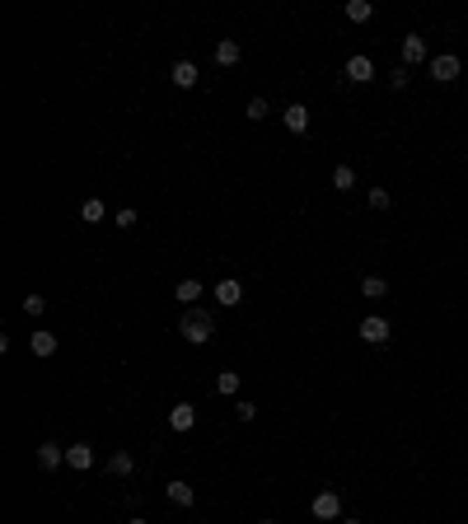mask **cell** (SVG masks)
Segmentation results:
<instances>
[{"mask_svg":"<svg viewBox=\"0 0 468 524\" xmlns=\"http://www.w3.org/2000/svg\"><path fill=\"white\" fill-rule=\"evenodd\" d=\"M173 300H178V305H192V300H202V281H197V277L178 281V291H173Z\"/></svg>","mask_w":468,"mask_h":524,"instance_id":"cell-15","label":"cell"},{"mask_svg":"<svg viewBox=\"0 0 468 524\" xmlns=\"http://www.w3.org/2000/svg\"><path fill=\"white\" fill-rule=\"evenodd\" d=\"M346 524H360V520H346Z\"/></svg>","mask_w":468,"mask_h":524,"instance_id":"cell-31","label":"cell"},{"mask_svg":"<svg viewBox=\"0 0 468 524\" xmlns=\"http://www.w3.org/2000/svg\"><path fill=\"white\" fill-rule=\"evenodd\" d=\"M211 333H216V323H211V314H206V309H187L183 319H178V337L192 342V347L211 342Z\"/></svg>","mask_w":468,"mask_h":524,"instance_id":"cell-1","label":"cell"},{"mask_svg":"<svg viewBox=\"0 0 468 524\" xmlns=\"http://www.w3.org/2000/svg\"><path fill=\"white\" fill-rule=\"evenodd\" d=\"M263 524H277V520H263Z\"/></svg>","mask_w":468,"mask_h":524,"instance_id":"cell-30","label":"cell"},{"mask_svg":"<svg viewBox=\"0 0 468 524\" xmlns=\"http://www.w3.org/2000/svg\"><path fill=\"white\" fill-rule=\"evenodd\" d=\"M234 416H239V421H253L258 407H253V402H234Z\"/></svg>","mask_w":468,"mask_h":524,"instance_id":"cell-25","label":"cell"},{"mask_svg":"<svg viewBox=\"0 0 468 524\" xmlns=\"http://www.w3.org/2000/svg\"><path fill=\"white\" fill-rule=\"evenodd\" d=\"M126 524H145V520H126Z\"/></svg>","mask_w":468,"mask_h":524,"instance_id":"cell-29","label":"cell"},{"mask_svg":"<svg viewBox=\"0 0 468 524\" xmlns=\"http://www.w3.org/2000/svg\"><path fill=\"white\" fill-rule=\"evenodd\" d=\"M384 291H389V281H384V277H360V295H370V300H379Z\"/></svg>","mask_w":468,"mask_h":524,"instance_id":"cell-20","label":"cell"},{"mask_svg":"<svg viewBox=\"0 0 468 524\" xmlns=\"http://www.w3.org/2000/svg\"><path fill=\"white\" fill-rule=\"evenodd\" d=\"M360 337L370 342V347H384V342H389V319H379V314L360 319Z\"/></svg>","mask_w":468,"mask_h":524,"instance_id":"cell-3","label":"cell"},{"mask_svg":"<svg viewBox=\"0 0 468 524\" xmlns=\"http://www.w3.org/2000/svg\"><path fill=\"white\" fill-rule=\"evenodd\" d=\"M43 309H47L43 295H29V300H24V314H43Z\"/></svg>","mask_w":468,"mask_h":524,"instance_id":"cell-26","label":"cell"},{"mask_svg":"<svg viewBox=\"0 0 468 524\" xmlns=\"http://www.w3.org/2000/svg\"><path fill=\"white\" fill-rule=\"evenodd\" d=\"M370 15H374L370 0H346V19H351V24H365Z\"/></svg>","mask_w":468,"mask_h":524,"instance_id":"cell-19","label":"cell"},{"mask_svg":"<svg viewBox=\"0 0 468 524\" xmlns=\"http://www.w3.org/2000/svg\"><path fill=\"white\" fill-rule=\"evenodd\" d=\"M131 468H136V459H131L126 449H117V454H112V459H108V473H112V478H126Z\"/></svg>","mask_w":468,"mask_h":524,"instance_id":"cell-17","label":"cell"},{"mask_svg":"<svg viewBox=\"0 0 468 524\" xmlns=\"http://www.w3.org/2000/svg\"><path fill=\"white\" fill-rule=\"evenodd\" d=\"M197 66L192 61H173V85H178V89H192V85H197Z\"/></svg>","mask_w":468,"mask_h":524,"instance_id":"cell-12","label":"cell"},{"mask_svg":"<svg viewBox=\"0 0 468 524\" xmlns=\"http://www.w3.org/2000/svg\"><path fill=\"white\" fill-rule=\"evenodd\" d=\"M370 206L374 211H389V192H384V187H370Z\"/></svg>","mask_w":468,"mask_h":524,"instance_id":"cell-23","label":"cell"},{"mask_svg":"<svg viewBox=\"0 0 468 524\" xmlns=\"http://www.w3.org/2000/svg\"><path fill=\"white\" fill-rule=\"evenodd\" d=\"M66 463L85 473V468H94V449L89 445H71V449H66Z\"/></svg>","mask_w":468,"mask_h":524,"instance_id":"cell-14","label":"cell"},{"mask_svg":"<svg viewBox=\"0 0 468 524\" xmlns=\"http://www.w3.org/2000/svg\"><path fill=\"white\" fill-rule=\"evenodd\" d=\"M281 122H286V131H309V108H305V103H291V108L281 112Z\"/></svg>","mask_w":468,"mask_h":524,"instance_id":"cell-5","label":"cell"},{"mask_svg":"<svg viewBox=\"0 0 468 524\" xmlns=\"http://www.w3.org/2000/svg\"><path fill=\"white\" fill-rule=\"evenodd\" d=\"M346 80L370 85V80H374V61H370V57H351V61H346Z\"/></svg>","mask_w":468,"mask_h":524,"instance_id":"cell-10","label":"cell"},{"mask_svg":"<svg viewBox=\"0 0 468 524\" xmlns=\"http://www.w3.org/2000/svg\"><path fill=\"white\" fill-rule=\"evenodd\" d=\"M29 347H33V356H52V351H57V333H47V328H38Z\"/></svg>","mask_w":468,"mask_h":524,"instance_id":"cell-16","label":"cell"},{"mask_svg":"<svg viewBox=\"0 0 468 524\" xmlns=\"http://www.w3.org/2000/svg\"><path fill=\"white\" fill-rule=\"evenodd\" d=\"M426 61V43H421L417 33H407L403 38V66H421Z\"/></svg>","mask_w":468,"mask_h":524,"instance_id":"cell-9","label":"cell"},{"mask_svg":"<svg viewBox=\"0 0 468 524\" xmlns=\"http://www.w3.org/2000/svg\"><path fill=\"white\" fill-rule=\"evenodd\" d=\"M431 75H436L440 85L459 80V57H450V52H445V57H436V61H431Z\"/></svg>","mask_w":468,"mask_h":524,"instance_id":"cell-7","label":"cell"},{"mask_svg":"<svg viewBox=\"0 0 468 524\" xmlns=\"http://www.w3.org/2000/svg\"><path fill=\"white\" fill-rule=\"evenodd\" d=\"M389 85H393V89H403V85H407V66H398V71H393Z\"/></svg>","mask_w":468,"mask_h":524,"instance_id":"cell-28","label":"cell"},{"mask_svg":"<svg viewBox=\"0 0 468 524\" xmlns=\"http://www.w3.org/2000/svg\"><path fill=\"white\" fill-rule=\"evenodd\" d=\"M332 187H337V192H351V187H356V169H351V164H337V169H332Z\"/></svg>","mask_w":468,"mask_h":524,"instance_id":"cell-18","label":"cell"},{"mask_svg":"<svg viewBox=\"0 0 468 524\" xmlns=\"http://www.w3.org/2000/svg\"><path fill=\"white\" fill-rule=\"evenodd\" d=\"M239 57H244V52H239L234 38H220V43H216V61L220 66H239Z\"/></svg>","mask_w":468,"mask_h":524,"instance_id":"cell-13","label":"cell"},{"mask_svg":"<svg viewBox=\"0 0 468 524\" xmlns=\"http://www.w3.org/2000/svg\"><path fill=\"white\" fill-rule=\"evenodd\" d=\"M38 463L52 473V468H61V463H66V449L57 445V440H43V445H38Z\"/></svg>","mask_w":468,"mask_h":524,"instance_id":"cell-6","label":"cell"},{"mask_svg":"<svg viewBox=\"0 0 468 524\" xmlns=\"http://www.w3.org/2000/svg\"><path fill=\"white\" fill-rule=\"evenodd\" d=\"M249 117L253 122H263L267 117V99H249Z\"/></svg>","mask_w":468,"mask_h":524,"instance_id":"cell-24","label":"cell"},{"mask_svg":"<svg viewBox=\"0 0 468 524\" xmlns=\"http://www.w3.org/2000/svg\"><path fill=\"white\" fill-rule=\"evenodd\" d=\"M239 300H244V286H239V281H220V286H216V305L234 309Z\"/></svg>","mask_w":468,"mask_h":524,"instance_id":"cell-11","label":"cell"},{"mask_svg":"<svg viewBox=\"0 0 468 524\" xmlns=\"http://www.w3.org/2000/svg\"><path fill=\"white\" fill-rule=\"evenodd\" d=\"M131 225H136V211H131V206H126V211H117V230H131Z\"/></svg>","mask_w":468,"mask_h":524,"instance_id":"cell-27","label":"cell"},{"mask_svg":"<svg viewBox=\"0 0 468 524\" xmlns=\"http://www.w3.org/2000/svg\"><path fill=\"white\" fill-rule=\"evenodd\" d=\"M216 388L225 393V398H234V393H239V374H234V370H220V374H216Z\"/></svg>","mask_w":468,"mask_h":524,"instance_id":"cell-21","label":"cell"},{"mask_svg":"<svg viewBox=\"0 0 468 524\" xmlns=\"http://www.w3.org/2000/svg\"><path fill=\"white\" fill-rule=\"evenodd\" d=\"M309 510H314V520H337V515H342V496L337 492H319Z\"/></svg>","mask_w":468,"mask_h":524,"instance_id":"cell-2","label":"cell"},{"mask_svg":"<svg viewBox=\"0 0 468 524\" xmlns=\"http://www.w3.org/2000/svg\"><path fill=\"white\" fill-rule=\"evenodd\" d=\"M164 496H169L173 506H192V501H197V492H192V482H183V478H173L169 487H164Z\"/></svg>","mask_w":468,"mask_h":524,"instance_id":"cell-8","label":"cell"},{"mask_svg":"<svg viewBox=\"0 0 468 524\" xmlns=\"http://www.w3.org/2000/svg\"><path fill=\"white\" fill-rule=\"evenodd\" d=\"M169 426L173 431H192V426H197V407H192V402H173Z\"/></svg>","mask_w":468,"mask_h":524,"instance_id":"cell-4","label":"cell"},{"mask_svg":"<svg viewBox=\"0 0 468 524\" xmlns=\"http://www.w3.org/2000/svg\"><path fill=\"white\" fill-rule=\"evenodd\" d=\"M80 216L89 220V225H98V220H103V201H98V197H89L85 206H80Z\"/></svg>","mask_w":468,"mask_h":524,"instance_id":"cell-22","label":"cell"}]
</instances>
